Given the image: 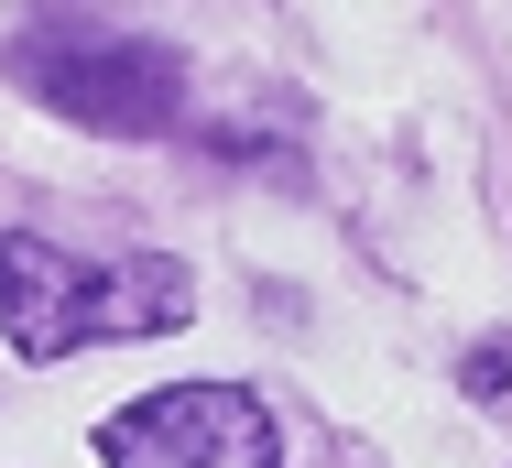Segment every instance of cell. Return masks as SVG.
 <instances>
[{"mask_svg": "<svg viewBox=\"0 0 512 468\" xmlns=\"http://www.w3.org/2000/svg\"><path fill=\"white\" fill-rule=\"evenodd\" d=\"M22 77L33 98H55V109H77V120H99V131H164L175 120V55L164 44H109V33H66V44H33L22 55Z\"/></svg>", "mask_w": 512, "mask_h": 468, "instance_id": "obj_3", "label": "cell"}, {"mask_svg": "<svg viewBox=\"0 0 512 468\" xmlns=\"http://www.w3.org/2000/svg\"><path fill=\"white\" fill-rule=\"evenodd\" d=\"M109 468H273L284 436L262 414V392L240 381H175V392H142L99 425Z\"/></svg>", "mask_w": 512, "mask_h": 468, "instance_id": "obj_2", "label": "cell"}, {"mask_svg": "<svg viewBox=\"0 0 512 468\" xmlns=\"http://www.w3.org/2000/svg\"><path fill=\"white\" fill-rule=\"evenodd\" d=\"M197 305V283L175 251H55L33 229H0V338L22 360H66V349H131V338H164L175 316Z\"/></svg>", "mask_w": 512, "mask_h": 468, "instance_id": "obj_1", "label": "cell"}, {"mask_svg": "<svg viewBox=\"0 0 512 468\" xmlns=\"http://www.w3.org/2000/svg\"><path fill=\"white\" fill-rule=\"evenodd\" d=\"M458 381H469V392H512V349H480V360H469Z\"/></svg>", "mask_w": 512, "mask_h": 468, "instance_id": "obj_4", "label": "cell"}]
</instances>
